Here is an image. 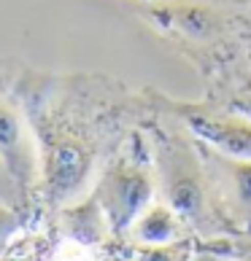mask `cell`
I'll return each instance as SVG.
<instances>
[{
  "label": "cell",
  "mask_w": 251,
  "mask_h": 261,
  "mask_svg": "<svg viewBox=\"0 0 251 261\" xmlns=\"http://www.w3.org/2000/svg\"><path fill=\"white\" fill-rule=\"evenodd\" d=\"M157 183L162 202L184 218V224L206 229L208 224V175L202 156L178 135H159L154 143Z\"/></svg>",
  "instance_id": "obj_1"
},
{
  "label": "cell",
  "mask_w": 251,
  "mask_h": 261,
  "mask_svg": "<svg viewBox=\"0 0 251 261\" xmlns=\"http://www.w3.org/2000/svg\"><path fill=\"white\" fill-rule=\"evenodd\" d=\"M38 159H41V186L54 205H71L81 199L95 170V153L79 135L60 127L38 129Z\"/></svg>",
  "instance_id": "obj_2"
},
{
  "label": "cell",
  "mask_w": 251,
  "mask_h": 261,
  "mask_svg": "<svg viewBox=\"0 0 251 261\" xmlns=\"http://www.w3.org/2000/svg\"><path fill=\"white\" fill-rule=\"evenodd\" d=\"M157 180L151 170L138 162H113L95 183L92 197L98 199L111 231H127L135 218L154 202Z\"/></svg>",
  "instance_id": "obj_3"
},
{
  "label": "cell",
  "mask_w": 251,
  "mask_h": 261,
  "mask_svg": "<svg viewBox=\"0 0 251 261\" xmlns=\"http://www.w3.org/2000/svg\"><path fill=\"white\" fill-rule=\"evenodd\" d=\"M0 159L11 170L19 189L30 191V186L41 178V159H38V140L27 129L25 116L14 105L0 100Z\"/></svg>",
  "instance_id": "obj_4"
},
{
  "label": "cell",
  "mask_w": 251,
  "mask_h": 261,
  "mask_svg": "<svg viewBox=\"0 0 251 261\" xmlns=\"http://www.w3.org/2000/svg\"><path fill=\"white\" fill-rule=\"evenodd\" d=\"M189 129L208 148L224 153V156H233V159L251 162V119L248 116L200 113V116H189Z\"/></svg>",
  "instance_id": "obj_5"
},
{
  "label": "cell",
  "mask_w": 251,
  "mask_h": 261,
  "mask_svg": "<svg viewBox=\"0 0 251 261\" xmlns=\"http://www.w3.org/2000/svg\"><path fill=\"white\" fill-rule=\"evenodd\" d=\"M206 175L216 183L227 207L240 218H251V162L233 159L214 148H202Z\"/></svg>",
  "instance_id": "obj_6"
},
{
  "label": "cell",
  "mask_w": 251,
  "mask_h": 261,
  "mask_svg": "<svg viewBox=\"0 0 251 261\" xmlns=\"http://www.w3.org/2000/svg\"><path fill=\"white\" fill-rule=\"evenodd\" d=\"M151 19L159 24V30L187 38H211L221 30L219 11L197 0H159L151 6Z\"/></svg>",
  "instance_id": "obj_7"
},
{
  "label": "cell",
  "mask_w": 251,
  "mask_h": 261,
  "mask_svg": "<svg viewBox=\"0 0 251 261\" xmlns=\"http://www.w3.org/2000/svg\"><path fill=\"white\" fill-rule=\"evenodd\" d=\"M127 234L135 243H143V245H170L184 234V218L168 202H151L135 218V224L127 229Z\"/></svg>",
  "instance_id": "obj_8"
},
{
  "label": "cell",
  "mask_w": 251,
  "mask_h": 261,
  "mask_svg": "<svg viewBox=\"0 0 251 261\" xmlns=\"http://www.w3.org/2000/svg\"><path fill=\"white\" fill-rule=\"evenodd\" d=\"M62 229L65 234L81 245H95L108 234V221H105L98 199H76L62 210Z\"/></svg>",
  "instance_id": "obj_9"
},
{
  "label": "cell",
  "mask_w": 251,
  "mask_h": 261,
  "mask_svg": "<svg viewBox=\"0 0 251 261\" xmlns=\"http://www.w3.org/2000/svg\"><path fill=\"white\" fill-rule=\"evenodd\" d=\"M19 229H22V216L16 213V207L0 202V256L6 253V248L11 245V240Z\"/></svg>",
  "instance_id": "obj_10"
},
{
  "label": "cell",
  "mask_w": 251,
  "mask_h": 261,
  "mask_svg": "<svg viewBox=\"0 0 251 261\" xmlns=\"http://www.w3.org/2000/svg\"><path fill=\"white\" fill-rule=\"evenodd\" d=\"M22 199H25V191L19 189V183L14 180L11 170H8L6 164H3V159H0V202H3V205L16 207Z\"/></svg>",
  "instance_id": "obj_11"
},
{
  "label": "cell",
  "mask_w": 251,
  "mask_h": 261,
  "mask_svg": "<svg viewBox=\"0 0 251 261\" xmlns=\"http://www.w3.org/2000/svg\"><path fill=\"white\" fill-rule=\"evenodd\" d=\"M233 108H235L240 116H248V119H251V86H246L243 92H238V94H235Z\"/></svg>",
  "instance_id": "obj_12"
},
{
  "label": "cell",
  "mask_w": 251,
  "mask_h": 261,
  "mask_svg": "<svg viewBox=\"0 0 251 261\" xmlns=\"http://www.w3.org/2000/svg\"><path fill=\"white\" fill-rule=\"evenodd\" d=\"M192 261H233V258H227V256H221V253H211V250H206V253L192 256Z\"/></svg>",
  "instance_id": "obj_13"
}]
</instances>
